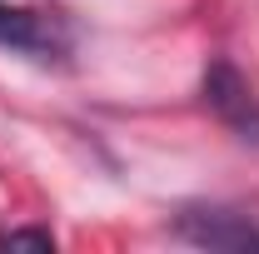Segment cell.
<instances>
[{"instance_id":"3","label":"cell","mask_w":259,"mask_h":254,"mask_svg":"<svg viewBox=\"0 0 259 254\" xmlns=\"http://www.w3.org/2000/svg\"><path fill=\"white\" fill-rule=\"evenodd\" d=\"M180 234L209 249H259V224H244L234 209H185Z\"/></svg>"},{"instance_id":"4","label":"cell","mask_w":259,"mask_h":254,"mask_svg":"<svg viewBox=\"0 0 259 254\" xmlns=\"http://www.w3.org/2000/svg\"><path fill=\"white\" fill-rule=\"evenodd\" d=\"M0 244L10 249V244H35V249H55V234L50 229H5L0 234Z\"/></svg>"},{"instance_id":"1","label":"cell","mask_w":259,"mask_h":254,"mask_svg":"<svg viewBox=\"0 0 259 254\" xmlns=\"http://www.w3.org/2000/svg\"><path fill=\"white\" fill-rule=\"evenodd\" d=\"M75 45V35L60 15L50 10H35V5H10L0 0V50H15V55H30V60H55L60 65Z\"/></svg>"},{"instance_id":"2","label":"cell","mask_w":259,"mask_h":254,"mask_svg":"<svg viewBox=\"0 0 259 254\" xmlns=\"http://www.w3.org/2000/svg\"><path fill=\"white\" fill-rule=\"evenodd\" d=\"M204 105H209L244 145H249V140L259 145V100H254V90H249V80L229 60H214L204 70Z\"/></svg>"}]
</instances>
